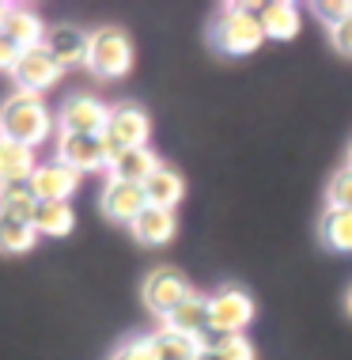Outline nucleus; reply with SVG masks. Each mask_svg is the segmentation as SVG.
<instances>
[{
	"instance_id": "obj_22",
	"label": "nucleus",
	"mask_w": 352,
	"mask_h": 360,
	"mask_svg": "<svg viewBox=\"0 0 352 360\" xmlns=\"http://www.w3.org/2000/svg\"><path fill=\"white\" fill-rule=\"evenodd\" d=\"M38 209V198L31 190V179L23 182H0V212L8 217H19V220H31Z\"/></svg>"
},
{
	"instance_id": "obj_2",
	"label": "nucleus",
	"mask_w": 352,
	"mask_h": 360,
	"mask_svg": "<svg viewBox=\"0 0 352 360\" xmlns=\"http://www.w3.org/2000/svg\"><path fill=\"white\" fill-rule=\"evenodd\" d=\"M261 42H266V31H261L258 15H254V4H231L220 23L212 27V46L228 57H247Z\"/></svg>"
},
{
	"instance_id": "obj_28",
	"label": "nucleus",
	"mask_w": 352,
	"mask_h": 360,
	"mask_svg": "<svg viewBox=\"0 0 352 360\" xmlns=\"http://www.w3.org/2000/svg\"><path fill=\"white\" fill-rule=\"evenodd\" d=\"M19 57H23V50H19L12 38L0 31V72H12L15 65H19Z\"/></svg>"
},
{
	"instance_id": "obj_13",
	"label": "nucleus",
	"mask_w": 352,
	"mask_h": 360,
	"mask_svg": "<svg viewBox=\"0 0 352 360\" xmlns=\"http://www.w3.org/2000/svg\"><path fill=\"white\" fill-rule=\"evenodd\" d=\"M254 15H258L266 38H277V42H288V38L299 34V8L288 4V0H269V4H254Z\"/></svg>"
},
{
	"instance_id": "obj_5",
	"label": "nucleus",
	"mask_w": 352,
	"mask_h": 360,
	"mask_svg": "<svg viewBox=\"0 0 352 360\" xmlns=\"http://www.w3.org/2000/svg\"><path fill=\"white\" fill-rule=\"evenodd\" d=\"M190 296H193L190 281H185L178 269H171V266L152 269L148 281H144V307H148L152 315H159L163 323H167L171 311H178Z\"/></svg>"
},
{
	"instance_id": "obj_24",
	"label": "nucleus",
	"mask_w": 352,
	"mask_h": 360,
	"mask_svg": "<svg viewBox=\"0 0 352 360\" xmlns=\"http://www.w3.org/2000/svg\"><path fill=\"white\" fill-rule=\"evenodd\" d=\"M204 345H209L220 360H254V345L242 334H209Z\"/></svg>"
},
{
	"instance_id": "obj_32",
	"label": "nucleus",
	"mask_w": 352,
	"mask_h": 360,
	"mask_svg": "<svg viewBox=\"0 0 352 360\" xmlns=\"http://www.w3.org/2000/svg\"><path fill=\"white\" fill-rule=\"evenodd\" d=\"M348 167H352V144H348Z\"/></svg>"
},
{
	"instance_id": "obj_4",
	"label": "nucleus",
	"mask_w": 352,
	"mask_h": 360,
	"mask_svg": "<svg viewBox=\"0 0 352 360\" xmlns=\"http://www.w3.org/2000/svg\"><path fill=\"white\" fill-rule=\"evenodd\" d=\"M148 133H152V118L136 103L110 106V122L103 129V144H106L110 163L129 148H148Z\"/></svg>"
},
{
	"instance_id": "obj_21",
	"label": "nucleus",
	"mask_w": 352,
	"mask_h": 360,
	"mask_svg": "<svg viewBox=\"0 0 352 360\" xmlns=\"http://www.w3.org/2000/svg\"><path fill=\"white\" fill-rule=\"evenodd\" d=\"M34 243H38V236H34L31 220L0 212V255H27Z\"/></svg>"
},
{
	"instance_id": "obj_6",
	"label": "nucleus",
	"mask_w": 352,
	"mask_h": 360,
	"mask_svg": "<svg viewBox=\"0 0 352 360\" xmlns=\"http://www.w3.org/2000/svg\"><path fill=\"white\" fill-rule=\"evenodd\" d=\"M254 319V300L242 288H220L209 296V334H242Z\"/></svg>"
},
{
	"instance_id": "obj_23",
	"label": "nucleus",
	"mask_w": 352,
	"mask_h": 360,
	"mask_svg": "<svg viewBox=\"0 0 352 360\" xmlns=\"http://www.w3.org/2000/svg\"><path fill=\"white\" fill-rule=\"evenodd\" d=\"M322 243L330 250H341L348 255L352 250V212L348 209H330L326 220H322Z\"/></svg>"
},
{
	"instance_id": "obj_33",
	"label": "nucleus",
	"mask_w": 352,
	"mask_h": 360,
	"mask_svg": "<svg viewBox=\"0 0 352 360\" xmlns=\"http://www.w3.org/2000/svg\"><path fill=\"white\" fill-rule=\"evenodd\" d=\"M348 311H352V292H348Z\"/></svg>"
},
{
	"instance_id": "obj_1",
	"label": "nucleus",
	"mask_w": 352,
	"mask_h": 360,
	"mask_svg": "<svg viewBox=\"0 0 352 360\" xmlns=\"http://www.w3.org/2000/svg\"><path fill=\"white\" fill-rule=\"evenodd\" d=\"M50 129H53L50 110L31 91H15L12 99H4V106H0V137L4 141L34 148V144H42L50 137Z\"/></svg>"
},
{
	"instance_id": "obj_9",
	"label": "nucleus",
	"mask_w": 352,
	"mask_h": 360,
	"mask_svg": "<svg viewBox=\"0 0 352 360\" xmlns=\"http://www.w3.org/2000/svg\"><path fill=\"white\" fill-rule=\"evenodd\" d=\"M57 160L72 171H103L110 167V155H106L103 137H76V133H61L57 137Z\"/></svg>"
},
{
	"instance_id": "obj_14",
	"label": "nucleus",
	"mask_w": 352,
	"mask_h": 360,
	"mask_svg": "<svg viewBox=\"0 0 352 360\" xmlns=\"http://www.w3.org/2000/svg\"><path fill=\"white\" fill-rule=\"evenodd\" d=\"M19 50H34V46L46 42V23L38 19L31 8H19V4H8V15H4V27H0Z\"/></svg>"
},
{
	"instance_id": "obj_7",
	"label": "nucleus",
	"mask_w": 352,
	"mask_h": 360,
	"mask_svg": "<svg viewBox=\"0 0 352 360\" xmlns=\"http://www.w3.org/2000/svg\"><path fill=\"white\" fill-rule=\"evenodd\" d=\"M57 122H61V133H76V137H103L106 122H110V106L99 103L95 95H72V99L61 106Z\"/></svg>"
},
{
	"instance_id": "obj_8",
	"label": "nucleus",
	"mask_w": 352,
	"mask_h": 360,
	"mask_svg": "<svg viewBox=\"0 0 352 360\" xmlns=\"http://www.w3.org/2000/svg\"><path fill=\"white\" fill-rule=\"evenodd\" d=\"M46 53L57 61V69H76V65H87V50H91V34L76 23H53L46 31Z\"/></svg>"
},
{
	"instance_id": "obj_12",
	"label": "nucleus",
	"mask_w": 352,
	"mask_h": 360,
	"mask_svg": "<svg viewBox=\"0 0 352 360\" xmlns=\"http://www.w3.org/2000/svg\"><path fill=\"white\" fill-rule=\"evenodd\" d=\"M148 209V198H144V186H136V182H117L110 179L103 190V212L117 224H133L141 212Z\"/></svg>"
},
{
	"instance_id": "obj_30",
	"label": "nucleus",
	"mask_w": 352,
	"mask_h": 360,
	"mask_svg": "<svg viewBox=\"0 0 352 360\" xmlns=\"http://www.w3.org/2000/svg\"><path fill=\"white\" fill-rule=\"evenodd\" d=\"M197 360H220V356H216V353H212V349H209V345H204V353H201Z\"/></svg>"
},
{
	"instance_id": "obj_27",
	"label": "nucleus",
	"mask_w": 352,
	"mask_h": 360,
	"mask_svg": "<svg viewBox=\"0 0 352 360\" xmlns=\"http://www.w3.org/2000/svg\"><path fill=\"white\" fill-rule=\"evenodd\" d=\"M114 360H155V349H152L148 338H133V342H125L117 349Z\"/></svg>"
},
{
	"instance_id": "obj_16",
	"label": "nucleus",
	"mask_w": 352,
	"mask_h": 360,
	"mask_svg": "<svg viewBox=\"0 0 352 360\" xmlns=\"http://www.w3.org/2000/svg\"><path fill=\"white\" fill-rule=\"evenodd\" d=\"M159 167H163V163L155 160L152 148H129V152H122V155H117V160L110 163V179H117V182H136V186H144V182H148Z\"/></svg>"
},
{
	"instance_id": "obj_17",
	"label": "nucleus",
	"mask_w": 352,
	"mask_h": 360,
	"mask_svg": "<svg viewBox=\"0 0 352 360\" xmlns=\"http://www.w3.org/2000/svg\"><path fill=\"white\" fill-rule=\"evenodd\" d=\"M148 342L155 349V360H197L204 353V338L178 334V330H171V326L155 330Z\"/></svg>"
},
{
	"instance_id": "obj_31",
	"label": "nucleus",
	"mask_w": 352,
	"mask_h": 360,
	"mask_svg": "<svg viewBox=\"0 0 352 360\" xmlns=\"http://www.w3.org/2000/svg\"><path fill=\"white\" fill-rule=\"evenodd\" d=\"M4 15H8V4H0V27H4Z\"/></svg>"
},
{
	"instance_id": "obj_11",
	"label": "nucleus",
	"mask_w": 352,
	"mask_h": 360,
	"mask_svg": "<svg viewBox=\"0 0 352 360\" xmlns=\"http://www.w3.org/2000/svg\"><path fill=\"white\" fill-rule=\"evenodd\" d=\"M80 186V171L65 167L61 160L53 163H38L34 174H31V190L38 201H68Z\"/></svg>"
},
{
	"instance_id": "obj_19",
	"label": "nucleus",
	"mask_w": 352,
	"mask_h": 360,
	"mask_svg": "<svg viewBox=\"0 0 352 360\" xmlns=\"http://www.w3.org/2000/svg\"><path fill=\"white\" fill-rule=\"evenodd\" d=\"M182 193H185V179L171 167H159L148 182H144V198H148V205H155V209L174 212V205L182 201Z\"/></svg>"
},
{
	"instance_id": "obj_25",
	"label": "nucleus",
	"mask_w": 352,
	"mask_h": 360,
	"mask_svg": "<svg viewBox=\"0 0 352 360\" xmlns=\"http://www.w3.org/2000/svg\"><path fill=\"white\" fill-rule=\"evenodd\" d=\"M330 209H348L352 212V167L337 171L334 179H330Z\"/></svg>"
},
{
	"instance_id": "obj_26",
	"label": "nucleus",
	"mask_w": 352,
	"mask_h": 360,
	"mask_svg": "<svg viewBox=\"0 0 352 360\" xmlns=\"http://www.w3.org/2000/svg\"><path fill=\"white\" fill-rule=\"evenodd\" d=\"M318 19H326V27L334 31L345 19H352V0H326V4H315Z\"/></svg>"
},
{
	"instance_id": "obj_15",
	"label": "nucleus",
	"mask_w": 352,
	"mask_h": 360,
	"mask_svg": "<svg viewBox=\"0 0 352 360\" xmlns=\"http://www.w3.org/2000/svg\"><path fill=\"white\" fill-rule=\"evenodd\" d=\"M129 231H133V239L141 243V247H163V243L174 239V212L148 205L129 224Z\"/></svg>"
},
{
	"instance_id": "obj_20",
	"label": "nucleus",
	"mask_w": 352,
	"mask_h": 360,
	"mask_svg": "<svg viewBox=\"0 0 352 360\" xmlns=\"http://www.w3.org/2000/svg\"><path fill=\"white\" fill-rule=\"evenodd\" d=\"M167 326L178 330V334H190V338H209V330H212L209 326V296H197V292H193L178 311H171Z\"/></svg>"
},
{
	"instance_id": "obj_18",
	"label": "nucleus",
	"mask_w": 352,
	"mask_h": 360,
	"mask_svg": "<svg viewBox=\"0 0 352 360\" xmlns=\"http://www.w3.org/2000/svg\"><path fill=\"white\" fill-rule=\"evenodd\" d=\"M31 228H34V236L61 239V236H68V231L76 228V212H72L68 201H38V209L31 217Z\"/></svg>"
},
{
	"instance_id": "obj_10",
	"label": "nucleus",
	"mask_w": 352,
	"mask_h": 360,
	"mask_svg": "<svg viewBox=\"0 0 352 360\" xmlns=\"http://www.w3.org/2000/svg\"><path fill=\"white\" fill-rule=\"evenodd\" d=\"M19 91H46V87L57 84V76H61V69H57V61L50 53H46V46H34V50H23V57H19V65L12 69Z\"/></svg>"
},
{
	"instance_id": "obj_3",
	"label": "nucleus",
	"mask_w": 352,
	"mask_h": 360,
	"mask_svg": "<svg viewBox=\"0 0 352 360\" xmlns=\"http://www.w3.org/2000/svg\"><path fill=\"white\" fill-rule=\"evenodd\" d=\"M87 69L103 80H117L133 69V38L122 27H99L91 31V50H87Z\"/></svg>"
},
{
	"instance_id": "obj_29",
	"label": "nucleus",
	"mask_w": 352,
	"mask_h": 360,
	"mask_svg": "<svg viewBox=\"0 0 352 360\" xmlns=\"http://www.w3.org/2000/svg\"><path fill=\"white\" fill-rule=\"evenodd\" d=\"M330 42H334L337 53L352 57V19H345L341 27H334V31H330Z\"/></svg>"
}]
</instances>
